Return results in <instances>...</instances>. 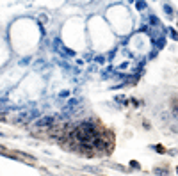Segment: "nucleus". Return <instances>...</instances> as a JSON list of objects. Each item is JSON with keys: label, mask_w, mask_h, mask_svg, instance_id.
<instances>
[{"label": "nucleus", "mask_w": 178, "mask_h": 176, "mask_svg": "<svg viewBox=\"0 0 178 176\" xmlns=\"http://www.w3.org/2000/svg\"><path fill=\"white\" fill-rule=\"evenodd\" d=\"M155 174H158V176H169L171 171L169 169H155Z\"/></svg>", "instance_id": "1"}]
</instances>
